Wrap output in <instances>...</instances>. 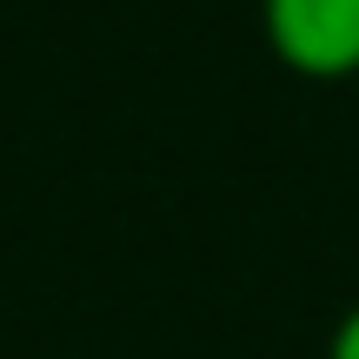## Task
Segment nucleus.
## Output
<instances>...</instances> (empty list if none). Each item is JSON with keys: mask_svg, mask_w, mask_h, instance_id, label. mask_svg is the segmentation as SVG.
Wrapping results in <instances>:
<instances>
[{"mask_svg": "<svg viewBox=\"0 0 359 359\" xmlns=\"http://www.w3.org/2000/svg\"><path fill=\"white\" fill-rule=\"evenodd\" d=\"M259 34L299 80H359V0H259Z\"/></svg>", "mask_w": 359, "mask_h": 359, "instance_id": "nucleus-1", "label": "nucleus"}, {"mask_svg": "<svg viewBox=\"0 0 359 359\" xmlns=\"http://www.w3.org/2000/svg\"><path fill=\"white\" fill-rule=\"evenodd\" d=\"M326 359H359V306L333 326V339H326Z\"/></svg>", "mask_w": 359, "mask_h": 359, "instance_id": "nucleus-2", "label": "nucleus"}]
</instances>
